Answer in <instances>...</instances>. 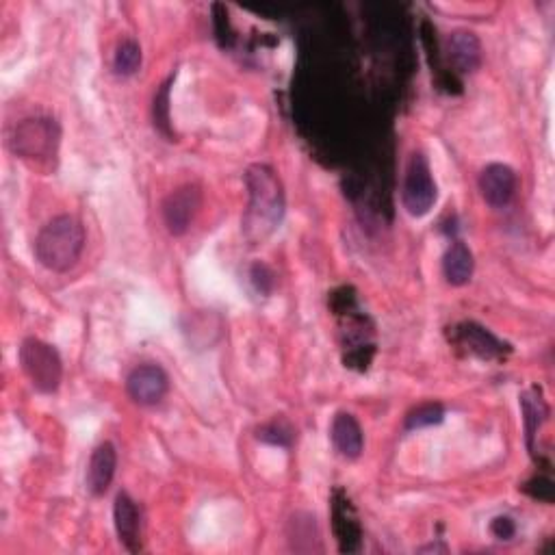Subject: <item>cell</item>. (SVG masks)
I'll list each match as a JSON object with an SVG mask.
<instances>
[{
    "label": "cell",
    "mask_w": 555,
    "mask_h": 555,
    "mask_svg": "<svg viewBox=\"0 0 555 555\" xmlns=\"http://www.w3.org/2000/svg\"><path fill=\"white\" fill-rule=\"evenodd\" d=\"M245 187L250 193L248 209L243 213V235L250 245H261L282 222L285 215V189L278 174L269 165H252L245 172Z\"/></svg>",
    "instance_id": "6da1fadb"
},
{
    "label": "cell",
    "mask_w": 555,
    "mask_h": 555,
    "mask_svg": "<svg viewBox=\"0 0 555 555\" xmlns=\"http://www.w3.org/2000/svg\"><path fill=\"white\" fill-rule=\"evenodd\" d=\"M85 250V226L74 215H59L40 230L35 239V256L42 267L57 271L72 269Z\"/></svg>",
    "instance_id": "7a4b0ae2"
},
{
    "label": "cell",
    "mask_w": 555,
    "mask_h": 555,
    "mask_svg": "<svg viewBox=\"0 0 555 555\" xmlns=\"http://www.w3.org/2000/svg\"><path fill=\"white\" fill-rule=\"evenodd\" d=\"M61 128L53 118L22 120L9 135V148L24 161H48L59 148Z\"/></svg>",
    "instance_id": "3957f363"
},
{
    "label": "cell",
    "mask_w": 555,
    "mask_h": 555,
    "mask_svg": "<svg viewBox=\"0 0 555 555\" xmlns=\"http://www.w3.org/2000/svg\"><path fill=\"white\" fill-rule=\"evenodd\" d=\"M20 365L35 391L50 395L59 389L63 363L59 352L50 343L35 337L24 339L20 345Z\"/></svg>",
    "instance_id": "277c9868"
},
{
    "label": "cell",
    "mask_w": 555,
    "mask_h": 555,
    "mask_svg": "<svg viewBox=\"0 0 555 555\" xmlns=\"http://www.w3.org/2000/svg\"><path fill=\"white\" fill-rule=\"evenodd\" d=\"M436 198H438V191L432 178L430 163L421 152H415L408 161L406 176H404V189H402L404 209L412 217H423L434 209Z\"/></svg>",
    "instance_id": "5b68a950"
},
{
    "label": "cell",
    "mask_w": 555,
    "mask_h": 555,
    "mask_svg": "<svg viewBox=\"0 0 555 555\" xmlns=\"http://www.w3.org/2000/svg\"><path fill=\"white\" fill-rule=\"evenodd\" d=\"M202 206V191L196 185H183L163 202V222L170 230V235L183 237L191 228Z\"/></svg>",
    "instance_id": "8992f818"
},
{
    "label": "cell",
    "mask_w": 555,
    "mask_h": 555,
    "mask_svg": "<svg viewBox=\"0 0 555 555\" xmlns=\"http://www.w3.org/2000/svg\"><path fill=\"white\" fill-rule=\"evenodd\" d=\"M126 389L139 406H154L163 402V397L170 391V378L159 365H139L128 376Z\"/></svg>",
    "instance_id": "52a82bcc"
},
{
    "label": "cell",
    "mask_w": 555,
    "mask_h": 555,
    "mask_svg": "<svg viewBox=\"0 0 555 555\" xmlns=\"http://www.w3.org/2000/svg\"><path fill=\"white\" fill-rule=\"evenodd\" d=\"M477 185H480L482 198L490 206H495V209H501V206H506L514 198L516 174L508 165L490 163L482 170Z\"/></svg>",
    "instance_id": "ba28073f"
},
{
    "label": "cell",
    "mask_w": 555,
    "mask_h": 555,
    "mask_svg": "<svg viewBox=\"0 0 555 555\" xmlns=\"http://www.w3.org/2000/svg\"><path fill=\"white\" fill-rule=\"evenodd\" d=\"M115 469H118V451H115L113 443L109 441L100 443L92 451V458H89V467H87L89 493L96 497L105 495L115 477Z\"/></svg>",
    "instance_id": "9c48e42d"
},
{
    "label": "cell",
    "mask_w": 555,
    "mask_h": 555,
    "mask_svg": "<svg viewBox=\"0 0 555 555\" xmlns=\"http://www.w3.org/2000/svg\"><path fill=\"white\" fill-rule=\"evenodd\" d=\"M113 523H115V532H118V538L122 545L133 553L139 551L141 549V514H139L137 503L126 493H120L118 497H115Z\"/></svg>",
    "instance_id": "30bf717a"
},
{
    "label": "cell",
    "mask_w": 555,
    "mask_h": 555,
    "mask_svg": "<svg viewBox=\"0 0 555 555\" xmlns=\"http://www.w3.org/2000/svg\"><path fill=\"white\" fill-rule=\"evenodd\" d=\"M447 59L456 72L471 74L482 63V44L471 31H454L447 40Z\"/></svg>",
    "instance_id": "8fae6325"
},
{
    "label": "cell",
    "mask_w": 555,
    "mask_h": 555,
    "mask_svg": "<svg viewBox=\"0 0 555 555\" xmlns=\"http://www.w3.org/2000/svg\"><path fill=\"white\" fill-rule=\"evenodd\" d=\"M330 436L334 447H337V451L343 458L356 460L360 458V454H363V447H365L363 428H360V423L356 421L354 415H350V412H339V415L334 417Z\"/></svg>",
    "instance_id": "7c38bea8"
},
{
    "label": "cell",
    "mask_w": 555,
    "mask_h": 555,
    "mask_svg": "<svg viewBox=\"0 0 555 555\" xmlns=\"http://www.w3.org/2000/svg\"><path fill=\"white\" fill-rule=\"evenodd\" d=\"M473 252L464 243H451L443 256V274L451 287H464L473 278Z\"/></svg>",
    "instance_id": "4fadbf2b"
},
{
    "label": "cell",
    "mask_w": 555,
    "mask_h": 555,
    "mask_svg": "<svg viewBox=\"0 0 555 555\" xmlns=\"http://www.w3.org/2000/svg\"><path fill=\"white\" fill-rule=\"evenodd\" d=\"M460 337L462 341L469 345V350L473 354H477L480 358H495V356H501L503 354V345L499 339H495L493 334H490L488 330L480 328V326H475V324H467V326H462L460 330Z\"/></svg>",
    "instance_id": "5bb4252c"
},
{
    "label": "cell",
    "mask_w": 555,
    "mask_h": 555,
    "mask_svg": "<svg viewBox=\"0 0 555 555\" xmlns=\"http://www.w3.org/2000/svg\"><path fill=\"white\" fill-rule=\"evenodd\" d=\"M141 61H144V55H141V46L135 40H122L118 44V48H115L113 70L120 76H133L139 72Z\"/></svg>",
    "instance_id": "9a60e30c"
},
{
    "label": "cell",
    "mask_w": 555,
    "mask_h": 555,
    "mask_svg": "<svg viewBox=\"0 0 555 555\" xmlns=\"http://www.w3.org/2000/svg\"><path fill=\"white\" fill-rule=\"evenodd\" d=\"M445 417V408L441 404H421L406 417V430H421L438 425Z\"/></svg>",
    "instance_id": "2e32d148"
},
{
    "label": "cell",
    "mask_w": 555,
    "mask_h": 555,
    "mask_svg": "<svg viewBox=\"0 0 555 555\" xmlns=\"http://www.w3.org/2000/svg\"><path fill=\"white\" fill-rule=\"evenodd\" d=\"M258 438H261L263 443L287 447L293 441V430L285 421H274V423L263 425V428L258 430Z\"/></svg>",
    "instance_id": "e0dca14e"
},
{
    "label": "cell",
    "mask_w": 555,
    "mask_h": 555,
    "mask_svg": "<svg viewBox=\"0 0 555 555\" xmlns=\"http://www.w3.org/2000/svg\"><path fill=\"white\" fill-rule=\"evenodd\" d=\"M167 102H170V83H165L157 98H154V120H157V124L163 128V131L167 126V109H170L167 107Z\"/></svg>",
    "instance_id": "ac0fdd59"
},
{
    "label": "cell",
    "mask_w": 555,
    "mask_h": 555,
    "mask_svg": "<svg viewBox=\"0 0 555 555\" xmlns=\"http://www.w3.org/2000/svg\"><path fill=\"white\" fill-rule=\"evenodd\" d=\"M490 532H493L497 540H510L516 534V523L510 519V516H497V519H493V523H490Z\"/></svg>",
    "instance_id": "d6986e66"
},
{
    "label": "cell",
    "mask_w": 555,
    "mask_h": 555,
    "mask_svg": "<svg viewBox=\"0 0 555 555\" xmlns=\"http://www.w3.org/2000/svg\"><path fill=\"white\" fill-rule=\"evenodd\" d=\"M252 282L261 293H269L271 287H274V274H271V271L265 265H254L252 267Z\"/></svg>",
    "instance_id": "ffe728a7"
}]
</instances>
